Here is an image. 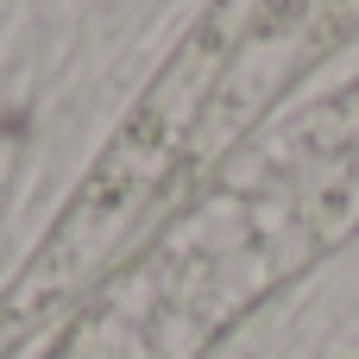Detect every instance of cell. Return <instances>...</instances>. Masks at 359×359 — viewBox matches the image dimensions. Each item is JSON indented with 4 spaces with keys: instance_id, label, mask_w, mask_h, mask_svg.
<instances>
[{
    "instance_id": "7a4b0ae2",
    "label": "cell",
    "mask_w": 359,
    "mask_h": 359,
    "mask_svg": "<svg viewBox=\"0 0 359 359\" xmlns=\"http://www.w3.org/2000/svg\"><path fill=\"white\" fill-rule=\"evenodd\" d=\"M359 240V76L271 120L44 359H202L265 297Z\"/></svg>"
},
{
    "instance_id": "6da1fadb",
    "label": "cell",
    "mask_w": 359,
    "mask_h": 359,
    "mask_svg": "<svg viewBox=\"0 0 359 359\" xmlns=\"http://www.w3.org/2000/svg\"><path fill=\"white\" fill-rule=\"evenodd\" d=\"M353 38L359 0H208L0 290V359L69 322Z\"/></svg>"
}]
</instances>
